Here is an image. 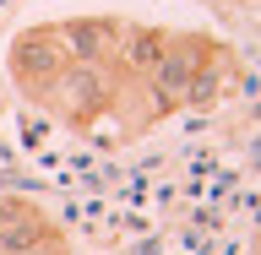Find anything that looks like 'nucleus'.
I'll return each instance as SVG.
<instances>
[{
    "label": "nucleus",
    "mask_w": 261,
    "mask_h": 255,
    "mask_svg": "<svg viewBox=\"0 0 261 255\" xmlns=\"http://www.w3.org/2000/svg\"><path fill=\"white\" fill-rule=\"evenodd\" d=\"M0 255H6V250H0Z\"/></svg>",
    "instance_id": "6e6552de"
},
{
    "label": "nucleus",
    "mask_w": 261,
    "mask_h": 255,
    "mask_svg": "<svg viewBox=\"0 0 261 255\" xmlns=\"http://www.w3.org/2000/svg\"><path fill=\"white\" fill-rule=\"evenodd\" d=\"M163 44H169V33H163V27H120L114 60H120V71H130V76H147V71L158 65Z\"/></svg>",
    "instance_id": "39448f33"
},
{
    "label": "nucleus",
    "mask_w": 261,
    "mask_h": 255,
    "mask_svg": "<svg viewBox=\"0 0 261 255\" xmlns=\"http://www.w3.org/2000/svg\"><path fill=\"white\" fill-rule=\"evenodd\" d=\"M212 38H201V33H169V44H163L158 65L147 71V87L158 98H179L185 93V81L201 71V65H212Z\"/></svg>",
    "instance_id": "7ed1b4c3"
},
{
    "label": "nucleus",
    "mask_w": 261,
    "mask_h": 255,
    "mask_svg": "<svg viewBox=\"0 0 261 255\" xmlns=\"http://www.w3.org/2000/svg\"><path fill=\"white\" fill-rule=\"evenodd\" d=\"M218 87H223V76L201 65V71H196V76L185 81V93H179V103H191V109H207L212 98H218Z\"/></svg>",
    "instance_id": "423d86ee"
},
{
    "label": "nucleus",
    "mask_w": 261,
    "mask_h": 255,
    "mask_svg": "<svg viewBox=\"0 0 261 255\" xmlns=\"http://www.w3.org/2000/svg\"><path fill=\"white\" fill-rule=\"evenodd\" d=\"M60 44L71 65H103V60H114L120 27L103 22V16H76V22H60Z\"/></svg>",
    "instance_id": "20e7f679"
},
{
    "label": "nucleus",
    "mask_w": 261,
    "mask_h": 255,
    "mask_svg": "<svg viewBox=\"0 0 261 255\" xmlns=\"http://www.w3.org/2000/svg\"><path fill=\"white\" fill-rule=\"evenodd\" d=\"M6 65H11V81L16 87H28V93H44L49 81L60 76L65 65V44H60V22H38V27H22L11 38V54H6Z\"/></svg>",
    "instance_id": "f257e3e1"
},
{
    "label": "nucleus",
    "mask_w": 261,
    "mask_h": 255,
    "mask_svg": "<svg viewBox=\"0 0 261 255\" xmlns=\"http://www.w3.org/2000/svg\"><path fill=\"white\" fill-rule=\"evenodd\" d=\"M44 98L60 109L65 125H93L98 114L114 103V87H109V71L103 65H65L60 76L44 87Z\"/></svg>",
    "instance_id": "f03ea898"
},
{
    "label": "nucleus",
    "mask_w": 261,
    "mask_h": 255,
    "mask_svg": "<svg viewBox=\"0 0 261 255\" xmlns=\"http://www.w3.org/2000/svg\"><path fill=\"white\" fill-rule=\"evenodd\" d=\"M22 255H65V239L60 234H44V239L33 244V250H22Z\"/></svg>",
    "instance_id": "0eeeda50"
}]
</instances>
